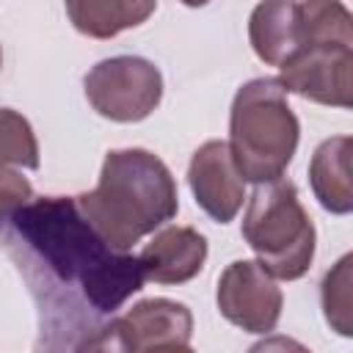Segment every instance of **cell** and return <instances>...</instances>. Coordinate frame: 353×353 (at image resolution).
<instances>
[{
	"instance_id": "6da1fadb",
	"label": "cell",
	"mask_w": 353,
	"mask_h": 353,
	"mask_svg": "<svg viewBox=\"0 0 353 353\" xmlns=\"http://www.w3.org/2000/svg\"><path fill=\"white\" fill-rule=\"evenodd\" d=\"M0 243L36 298L41 334H61L55 347H108L116 312L146 281L141 259L110 248L74 196L30 199Z\"/></svg>"
},
{
	"instance_id": "7a4b0ae2",
	"label": "cell",
	"mask_w": 353,
	"mask_h": 353,
	"mask_svg": "<svg viewBox=\"0 0 353 353\" xmlns=\"http://www.w3.org/2000/svg\"><path fill=\"white\" fill-rule=\"evenodd\" d=\"M74 201L97 234L116 251H130L179 210L168 165L146 149L108 152L97 188L74 196Z\"/></svg>"
},
{
	"instance_id": "3957f363",
	"label": "cell",
	"mask_w": 353,
	"mask_h": 353,
	"mask_svg": "<svg viewBox=\"0 0 353 353\" xmlns=\"http://www.w3.org/2000/svg\"><path fill=\"white\" fill-rule=\"evenodd\" d=\"M298 119L276 77H256L237 88L229 113V152L243 179L284 176L298 149Z\"/></svg>"
},
{
	"instance_id": "277c9868",
	"label": "cell",
	"mask_w": 353,
	"mask_h": 353,
	"mask_svg": "<svg viewBox=\"0 0 353 353\" xmlns=\"http://www.w3.org/2000/svg\"><path fill=\"white\" fill-rule=\"evenodd\" d=\"M243 237L273 279L295 281L312 268L314 223L298 199V188L284 176L256 185L243 218Z\"/></svg>"
},
{
	"instance_id": "5b68a950",
	"label": "cell",
	"mask_w": 353,
	"mask_h": 353,
	"mask_svg": "<svg viewBox=\"0 0 353 353\" xmlns=\"http://www.w3.org/2000/svg\"><path fill=\"white\" fill-rule=\"evenodd\" d=\"M85 99L91 108L121 124L143 121L163 99V74L160 69L138 55L105 58L83 80Z\"/></svg>"
},
{
	"instance_id": "8992f818",
	"label": "cell",
	"mask_w": 353,
	"mask_h": 353,
	"mask_svg": "<svg viewBox=\"0 0 353 353\" xmlns=\"http://www.w3.org/2000/svg\"><path fill=\"white\" fill-rule=\"evenodd\" d=\"M279 83L287 94H298L317 105H353V47L309 44L279 66Z\"/></svg>"
},
{
	"instance_id": "52a82bcc",
	"label": "cell",
	"mask_w": 353,
	"mask_h": 353,
	"mask_svg": "<svg viewBox=\"0 0 353 353\" xmlns=\"http://www.w3.org/2000/svg\"><path fill=\"white\" fill-rule=\"evenodd\" d=\"M221 314L248 331V334H270L279 325L284 295L276 279L251 259H234L218 279L215 292Z\"/></svg>"
},
{
	"instance_id": "ba28073f",
	"label": "cell",
	"mask_w": 353,
	"mask_h": 353,
	"mask_svg": "<svg viewBox=\"0 0 353 353\" xmlns=\"http://www.w3.org/2000/svg\"><path fill=\"white\" fill-rule=\"evenodd\" d=\"M113 347L146 350H188L193 336V314L185 303L168 298H146L113 317Z\"/></svg>"
},
{
	"instance_id": "9c48e42d",
	"label": "cell",
	"mask_w": 353,
	"mask_h": 353,
	"mask_svg": "<svg viewBox=\"0 0 353 353\" xmlns=\"http://www.w3.org/2000/svg\"><path fill=\"white\" fill-rule=\"evenodd\" d=\"M245 179L240 176L229 143L207 141L201 143L188 165V185L196 196V204L218 223H229L245 199Z\"/></svg>"
},
{
	"instance_id": "30bf717a",
	"label": "cell",
	"mask_w": 353,
	"mask_h": 353,
	"mask_svg": "<svg viewBox=\"0 0 353 353\" xmlns=\"http://www.w3.org/2000/svg\"><path fill=\"white\" fill-rule=\"evenodd\" d=\"M146 281L185 284L204 268L207 237L193 226H165L138 254Z\"/></svg>"
},
{
	"instance_id": "8fae6325",
	"label": "cell",
	"mask_w": 353,
	"mask_h": 353,
	"mask_svg": "<svg viewBox=\"0 0 353 353\" xmlns=\"http://www.w3.org/2000/svg\"><path fill=\"white\" fill-rule=\"evenodd\" d=\"M248 41L268 66H281L301 47L298 0H262L248 17Z\"/></svg>"
},
{
	"instance_id": "7c38bea8",
	"label": "cell",
	"mask_w": 353,
	"mask_h": 353,
	"mask_svg": "<svg viewBox=\"0 0 353 353\" xmlns=\"http://www.w3.org/2000/svg\"><path fill=\"white\" fill-rule=\"evenodd\" d=\"M350 135H336L323 141L309 163V182L314 199L334 215H347L353 210V188H350Z\"/></svg>"
},
{
	"instance_id": "4fadbf2b",
	"label": "cell",
	"mask_w": 353,
	"mask_h": 353,
	"mask_svg": "<svg viewBox=\"0 0 353 353\" xmlns=\"http://www.w3.org/2000/svg\"><path fill=\"white\" fill-rule=\"evenodd\" d=\"M74 30L91 39H113L127 28L143 25L157 0H63Z\"/></svg>"
},
{
	"instance_id": "5bb4252c",
	"label": "cell",
	"mask_w": 353,
	"mask_h": 353,
	"mask_svg": "<svg viewBox=\"0 0 353 353\" xmlns=\"http://www.w3.org/2000/svg\"><path fill=\"white\" fill-rule=\"evenodd\" d=\"M298 11H301V47L309 44L353 47V19L339 0H303L298 3Z\"/></svg>"
},
{
	"instance_id": "9a60e30c",
	"label": "cell",
	"mask_w": 353,
	"mask_h": 353,
	"mask_svg": "<svg viewBox=\"0 0 353 353\" xmlns=\"http://www.w3.org/2000/svg\"><path fill=\"white\" fill-rule=\"evenodd\" d=\"M39 163V141L30 121L11 108H0V165L36 171Z\"/></svg>"
},
{
	"instance_id": "2e32d148",
	"label": "cell",
	"mask_w": 353,
	"mask_h": 353,
	"mask_svg": "<svg viewBox=\"0 0 353 353\" xmlns=\"http://www.w3.org/2000/svg\"><path fill=\"white\" fill-rule=\"evenodd\" d=\"M350 262L353 256L345 254L323 279V309H325V320L328 325L342 334L350 336L353 334V301H350Z\"/></svg>"
},
{
	"instance_id": "e0dca14e",
	"label": "cell",
	"mask_w": 353,
	"mask_h": 353,
	"mask_svg": "<svg viewBox=\"0 0 353 353\" xmlns=\"http://www.w3.org/2000/svg\"><path fill=\"white\" fill-rule=\"evenodd\" d=\"M30 199H33L30 182L19 171H11L8 165H0V223L8 221Z\"/></svg>"
},
{
	"instance_id": "ac0fdd59",
	"label": "cell",
	"mask_w": 353,
	"mask_h": 353,
	"mask_svg": "<svg viewBox=\"0 0 353 353\" xmlns=\"http://www.w3.org/2000/svg\"><path fill=\"white\" fill-rule=\"evenodd\" d=\"M185 6H190V8H201V6H207L210 0H182Z\"/></svg>"
},
{
	"instance_id": "d6986e66",
	"label": "cell",
	"mask_w": 353,
	"mask_h": 353,
	"mask_svg": "<svg viewBox=\"0 0 353 353\" xmlns=\"http://www.w3.org/2000/svg\"><path fill=\"white\" fill-rule=\"evenodd\" d=\"M0 66H3V52H0Z\"/></svg>"
}]
</instances>
